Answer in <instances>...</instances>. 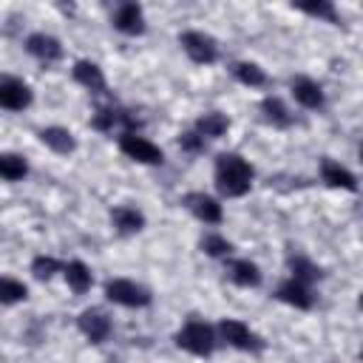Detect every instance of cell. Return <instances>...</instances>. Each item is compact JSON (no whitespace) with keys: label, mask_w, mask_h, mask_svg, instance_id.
<instances>
[{"label":"cell","mask_w":363,"mask_h":363,"mask_svg":"<svg viewBox=\"0 0 363 363\" xmlns=\"http://www.w3.org/2000/svg\"><path fill=\"white\" fill-rule=\"evenodd\" d=\"M301 11H306V14H312V17H323V20H329V23H335L337 20V14H335V6L332 3H303V6H298Z\"/></svg>","instance_id":"obj_28"},{"label":"cell","mask_w":363,"mask_h":363,"mask_svg":"<svg viewBox=\"0 0 363 363\" xmlns=\"http://www.w3.org/2000/svg\"><path fill=\"white\" fill-rule=\"evenodd\" d=\"M252 184V164L238 153H221L216 159V187L227 199H241L250 193Z\"/></svg>","instance_id":"obj_1"},{"label":"cell","mask_w":363,"mask_h":363,"mask_svg":"<svg viewBox=\"0 0 363 363\" xmlns=\"http://www.w3.org/2000/svg\"><path fill=\"white\" fill-rule=\"evenodd\" d=\"M320 176H323V182H326L329 187L357 190V179H354L343 164H337V162H332V159H326V162L320 164Z\"/></svg>","instance_id":"obj_16"},{"label":"cell","mask_w":363,"mask_h":363,"mask_svg":"<svg viewBox=\"0 0 363 363\" xmlns=\"http://www.w3.org/2000/svg\"><path fill=\"white\" fill-rule=\"evenodd\" d=\"M184 204H187L190 213H193L196 218H201L204 224H218V221L224 218L221 204H218L213 196H207V193H187V196H184Z\"/></svg>","instance_id":"obj_8"},{"label":"cell","mask_w":363,"mask_h":363,"mask_svg":"<svg viewBox=\"0 0 363 363\" xmlns=\"http://www.w3.org/2000/svg\"><path fill=\"white\" fill-rule=\"evenodd\" d=\"M218 332H221V337H224L230 346H235V349H241V352H261V349H264V340H261L247 323H241V320L224 318V320L218 323Z\"/></svg>","instance_id":"obj_5"},{"label":"cell","mask_w":363,"mask_h":363,"mask_svg":"<svg viewBox=\"0 0 363 363\" xmlns=\"http://www.w3.org/2000/svg\"><path fill=\"white\" fill-rule=\"evenodd\" d=\"M62 267H60V261L57 258H51V255H37L34 261H31V272L40 278V281H48L54 272H60Z\"/></svg>","instance_id":"obj_27"},{"label":"cell","mask_w":363,"mask_h":363,"mask_svg":"<svg viewBox=\"0 0 363 363\" xmlns=\"http://www.w3.org/2000/svg\"><path fill=\"white\" fill-rule=\"evenodd\" d=\"M179 43H182L184 54H187L193 62H199V65H210V62L218 60V45H216V40H213L210 34H204V31H184V34L179 37Z\"/></svg>","instance_id":"obj_4"},{"label":"cell","mask_w":363,"mask_h":363,"mask_svg":"<svg viewBox=\"0 0 363 363\" xmlns=\"http://www.w3.org/2000/svg\"><path fill=\"white\" fill-rule=\"evenodd\" d=\"M26 173H28V164H26L23 156H17V153H3L0 156V176L6 182H20Z\"/></svg>","instance_id":"obj_23"},{"label":"cell","mask_w":363,"mask_h":363,"mask_svg":"<svg viewBox=\"0 0 363 363\" xmlns=\"http://www.w3.org/2000/svg\"><path fill=\"white\" fill-rule=\"evenodd\" d=\"M278 301H284V303H289V306H295V309H309L312 306V292H309V286L306 284H298V281H284L281 286H278Z\"/></svg>","instance_id":"obj_14"},{"label":"cell","mask_w":363,"mask_h":363,"mask_svg":"<svg viewBox=\"0 0 363 363\" xmlns=\"http://www.w3.org/2000/svg\"><path fill=\"white\" fill-rule=\"evenodd\" d=\"M40 142H43L45 147H51L54 153H60V156H68V153H74V147H77L74 133H71L68 128H57V125L43 128V130H40Z\"/></svg>","instance_id":"obj_13"},{"label":"cell","mask_w":363,"mask_h":363,"mask_svg":"<svg viewBox=\"0 0 363 363\" xmlns=\"http://www.w3.org/2000/svg\"><path fill=\"white\" fill-rule=\"evenodd\" d=\"M111 221L119 233H139L145 227V216L136 210V207H128V204H119L111 210Z\"/></svg>","instance_id":"obj_17"},{"label":"cell","mask_w":363,"mask_h":363,"mask_svg":"<svg viewBox=\"0 0 363 363\" xmlns=\"http://www.w3.org/2000/svg\"><path fill=\"white\" fill-rule=\"evenodd\" d=\"M26 48H28V54L37 57L40 62H57V60L62 57V45H60V40L51 37V34H43V31L31 34V37L26 40Z\"/></svg>","instance_id":"obj_10"},{"label":"cell","mask_w":363,"mask_h":363,"mask_svg":"<svg viewBox=\"0 0 363 363\" xmlns=\"http://www.w3.org/2000/svg\"><path fill=\"white\" fill-rule=\"evenodd\" d=\"M261 111L267 116V122H272L275 128H289L292 125V113L286 111V105L278 99V96H267L261 102Z\"/></svg>","instance_id":"obj_21"},{"label":"cell","mask_w":363,"mask_h":363,"mask_svg":"<svg viewBox=\"0 0 363 363\" xmlns=\"http://www.w3.org/2000/svg\"><path fill=\"white\" fill-rule=\"evenodd\" d=\"M179 145L187 150V153H201L204 150V139L199 133H182L179 136Z\"/></svg>","instance_id":"obj_29"},{"label":"cell","mask_w":363,"mask_h":363,"mask_svg":"<svg viewBox=\"0 0 363 363\" xmlns=\"http://www.w3.org/2000/svg\"><path fill=\"white\" fill-rule=\"evenodd\" d=\"M176 343H179V349H184V352H190V354H196V357H210L213 349H216V335H213V329H210L207 323H201V320H187V323L179 329Z\"/></svg>","instance_id":"obj_2"},{"label":"cell","mask_w":363,"mask_h":363,"mask_svg":"<svg viewBox=\"0 0 363 363\" xmlns=\"http://www.w3.org/2000/svg\"><path fill=\"white\" fill-rule=\"evenodd\" d=\"M77 323H79V332L94 343H102L111 335V318L102 309H85Z\"/></svg>","instance_id":"obj_9"},{"label":"cell","mask_w":363,"mask_h":363,"mask_svg":"<svg viewBox=\"0 0 363 363\" xmlns=\"http://www.w3.org/2000/svg\"><path fill=\"white\" fill-rule=\"evenodd\" d=\"M105 295H108V301H113L119 306H147L150 303V292L145 286H139L136 281H128V278L108 281Z\"/></svg>","instance_id":"obj_3"},{"label":"cell","mask_w":363,"mask_h":363,"mask_svg":"<svg viewBox=\"0 0 363 363\" xmlns=\"http://www.w3.org/2000/svg\"><path fill=\"white\" fill-rule=\"evenodd\" d=\"M292 96H295L298 105H303V108H309V111H315V108L323 105V91H320V85H318L315 79H309V77H295V79H292Z\"/></svg>","instance_id":"obj_11"},{"label":"cell","mask_w":363,"mask_h":363,"mask_svg":"<svg viewBox=\"0 0 363 363\" xmlns=\"http://www.w3.org/2000/svg\"><path fill=\"white\" fill-rule=\"evenodd\" d=\"M201 250H204L207 255H213V258H221V255H230V252H233V244H230L224 235L210 233V235L201 238Z\"/></svg>","instance_id":"obj_26"},{"label":"cell","mask_w":363,"mask_h":363,"mask_svg":"<svg viewBox=\"0 0 363 363\" xmlns=\"http://www.w3.org/2000/svg\"><path fill=\"white\" fill-rule=\"evenodd\" d=\"M74 79H77L82 88L94 91V94H102V91H105V77H102L99 65H94V62H88V60H79V62L74 65Z\"/></svg>","instance_id":"obj_15"},{"label":"cell","mask_w":363,"mask_h":363,"mask_svg":"<svg viewBox=\"0 0 363 363\" xmlns=\"http://www.w3.org/2000/svg\"><path fill=\"white\" fill-rule=\"evenodd\" d=\"M28 295V286L17 278H0V303H17V301H26Z\"/></svg>","instance_id":"obj_25"},{"label":"cell","mask_w":363,"mask_h":363,"mask_svg":"<svg viewBox=\"0 0 363 363\" xmlns=\"http://www.w3.org/2000/svg\"><path fill=\"white\" fill-rule=\"evenodd\" d=\"M62 272H65L68 286H71L77 295L88 292V289H91V284H94V275H91V269H88L82 261H71V264H65V267H62Z\"/></svg>","instance_id":"obj_20"},{"label":"cell","mask_w":363,"mask_h":363,"mask_svg":"<svg viewBox=\"0 0 363 363\" xmlns=\"http://www.w3.org/2000/svg\"><path fill=\"white\" fill-rule=\"evenodd\" d=\"M31 105V91L17 77H0V108L6 111H23Z\"/></svg>","instance_id":"obj_7"},{"label":"cell","mask_w":363,"mask_h":363,"mask_svg":"<svg viewBox=\"0 0 363 363\" xmlns=\"http://www.w3.org/2000/svg\"><path fill=\"white\" fill-rule=\"evenodd\" d=\"M289 269H292V281H298V284H312V281L320 278V267H315L303 255H292L289 258Z\"/></svg>","instance_id":"obj_22"},{"label":"cell","mask_w":363,"mask_h":363,"mask_svg":"<svg viewBox=\"0 0 363 363\" xmlns=\"http://www.w3.org/2000/svg\"><path fill=\"white\" fill-rule=\"evenodd\" d=\"M113 26L122 34H142L145 31V17H142V6L136 3H122L113 14Z\"/></svg>","instance_id":"obj_12"},{"label":"cell","mask_w":363,"mask_h":363,"mask_svg":"<svg viewBox=\"0 0 363 363\" xmlns=\"http://www.w3.org/2000/svg\"><path fill=\"white\" fill-rule=\"evenodd\" d=\"M119 150L128 156V159H136V162H142V164H162V159H164V153L153 145V142H147L145 136H136V133H122L119 136Z\"/></svg>","instance_id":"obj_6"},{"label":"cell","mask_w":363,"mask_h":363,"mask_svg":"<svg viewBox=\"0 0 363 363\" xmlns=\"http://www.w3.org/2000/svg\"><path fill=\"white\" fill-rule=\"evenodd\" d=\"M227 275H230V281L238 284V286H258V284H261V272H258V267H255L252 261H247V258L230 261Z\"/></svg>","instance_id":"obj_18"},{"label":"cell","mask_w":363,"mask_h":363,"mask_svg":"<svg viewBox=\"0 0 363 363\" xmlns=\"http://www.w3.org/2000/svg\"><path fill=\"white\" fill-rule=\"evenodd\" d=\"M233 74L241 85H250V88H261L267 82V74L255 65V62H235L233 65Z\"/></svg>","instance_id":"obj_24"},{"label":"cell","mask_w":363,"mask_h":363,"mask_svg":"<svg viewBox=\"0 0 363 363\" xmlns=\"http://www.w3.org/2000/svg\"><path fill=\"white\" fill-rule=\"evenodd\" d=\"M227 128H230V119L224 116V113H218V111H210V113H201L199 119H196V133L204 139V136H210V139H218L221 133H227Z\"/></svg>","instance_id":"obj_19"}]
</instances>
